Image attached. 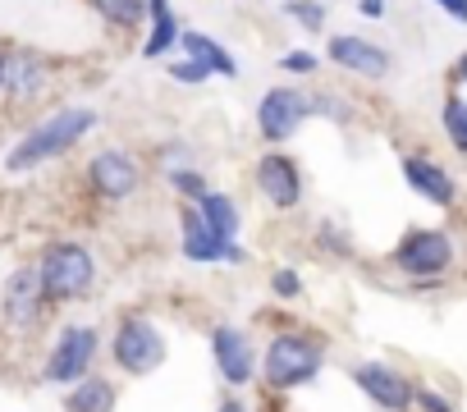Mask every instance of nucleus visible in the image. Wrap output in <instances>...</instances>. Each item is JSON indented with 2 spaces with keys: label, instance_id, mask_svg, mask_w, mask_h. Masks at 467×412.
Masks as SVG:
<instances>
[{
  "label": "nucleus",
  "instance_id": "20e7f679",
  "mask_svg": "<svg viewBox=\"0 0 467 412\" xmlns=\"http://www.w3.org/2000/svg\"><path fill=\"white\" fill-rule=\"evenodd\" d=\"M106 353H110L115 371H124L133 380H147L170 362V335L161 330V321L151 312H124L110 330Z\"/></svg>",
  "mask_w": 467,
  "mask_h": 412
},
{
  "label": "nucleus",
  "instance_id": "2eb2a0df",
  "mask_svg": "<svg viewBox=\"0 0 467 412\" xmlns=\"http://www.w3.org/2000/svg\"><path fill=\"white\" fill-rule=\"evenodd\" d=\"M326 60H330L335 69L353 74V78H367V83H380V78L394 69V56H389L380 42L362 37V33H335V37L326 42Z\"/></svg>",
  "mask_w": 467,
  "mask_h": 412
},
{
  "label": "nucleus",
  "instance_id": "b1692460",
  "mask_svg": "<svg viewBox=\"0 0 467 412\" xmlns=\"http://www.w3.org/2000/svg\"><path fill=\"white\" fill-rule=\"evenodd\" d=\"M285 19H289V24H298L303 33H326L330 10L321 5V0H285Z\"/></svg>",
  "mask_w": 467,
  "mask_h": 412
},
{
  "label": "nucleus",
  "instance_id": "4be33fe9",
  "mask_svg": "<svg viewBox=\"0 0 467 412\" xmlns=\"http://www.w3.org/2000/svg\"><path fill=\"white\" fill-rule=\"evenodd\" d=\"M440 129H444L449 147H453L458 156H467V97H462V92H449V97L440 101Z\"/></svg>",
  "mask_w": 467,
  "mask_h": 412
},
{
  "label": "nucleus",
  "instance_id": "1a4fd4ad",
  "mask_svg": "<svg viewBox=\"0 0 467 412\" xmlns=\"http://www.w3.org/2000/svg\"><path fill=\"white\" fill-rule=\"evenodd\" d=\"M206 348H211L215 376H220L229 389H248L253 380H262V348H257V339H253L244 325H234V321L211 325Z\"/></svg>",
  "mask_w": 467,
  "mask_h": 412
},
{
  "label": "nucleus",
  "instance_id": "a211bd4d",
  "mask_svg": "<svg viewBox=\"0 0 467 412\" xmlns=\"http://www.w3.org/2000/svg\"><path fill=\"white\" fill-rule=\"evenodd\" d=\"M119 407V385L101 371H88L65 389V412H115Z\"/></svg>",
  "mask_w": 467,
  "mask_h": 412
},
{
  "label": "nucleus",
  "instance_id": "412c9836",
  "mask_svg": "<svg viewBox=\"0 0 467 412\" xmlns=\"http://www.w3.org/2000/svg\"><path fill=\"white\" fill-rule=\"evenodd\" d=\"M88 5L115 33H142L147 28V0H88Z\"/></svg>",
  "mask_w": 467,
  "mask_h": 412
},
{
  "label": "nucleus",
  "instance_id": "5701e85b",
  "mask_svg": "<svg viewBox=\"0 0 467 412\" xmlns=\"http://www.w3.org/2000/svg\"><path fill=\"white\" fill-rule=\"evenodd\" d=\"M161 179H165V188H170L179 201H197V197H206V192H211V179H206L197 165H174V170H161Z\"/></svg>",
  "mask_w": 467,
  "mask_h": 412
},
{
  "label": "nucleus",
  "instance_id": "c756f323",
  "mask_svg": "<svg viewBox=\"0 0 467 412\" xmlns=\"http://www.w3.org/2000/svg\"><path fill=\"white\" fill-rule=\"evenodd\" d=\"M192 156H197V151H192L188 142H179V138H170V142H161V147H156V165H161V170H174V165H197Z\"/></svg>",
  "mask_w": 467,
  "mask_h": 412
},
{
  "label": "nucleus",
  "instance_id": "72a5a7b5",
  "mask_svg": "<svg viewBox=\"0 0 467 412\" xmlns=\"http://www.w3.org/2000/svg\"><path fill=\"white\" fill-rule=\"evenodd\" d=\"M453 83H458V88H467V51L453 60Z\"/></svg>",
  "mask_w": 467,
  "mask_h": 412
},
{
  "label": "nucleus",
  "instance_id": "4468645a",
  "mask_svg": "<svg viewBox=\"0 0 467 412\" xmlns=\"http://www.w3.org/2000/svg\"><path fill=\"white\" fill-rule=\"evenodd\" d=\"M348 380H353L380 412H412V389H417V380H412L408 371H399L394 362H380V357L353 362V366H348Z\"/></svg>",
  "mask_w": 467,
  "mask_h": 412
},
{
  "label": "nucleus",
  "instance_id": "423d86ee",
  "mask_svg": "<svg viewBox=\"0 0 467 412\" xmlns=\"http://www.w3.org/2000/svg\"><path fill=\"white\" fill-rule=\"evenodd\" d=\"M97 357H101V330L88 321H65L42 353V380L69 389L74 380L97 371Z\"/></svg>",
  "mask_w": 467,
  "mask_h": 412
},
{
  "label": "nucleus",
  "instance_id": "cd10ccee",
  "mask_svg": "<svg viewBox=\"0 0 467 412\" xmlns=\"http://www.w3.org/2000/svg\"><path fill=\"white\" fill-rule=\"evenodd\" d=\"M266 284H271V294L285 298V303H298V298H303V275H298L294 266H275Z\"/></svg>",
  "mask_w": 467,
  "mask_h": 412
},
{
  "label": "nucleus",
  "instance_id": "f257e3e1",
  "mask_svg": "<svg viewBox=\"0 0 467 412\" xmlns=\"http://www.w3.org/2000/svg\"><path fill=\"white\" fill-rule=\"evenodd\" d=\"M97 129H101V115H97L92 106H78V101L56 106V110H47L42 119H33V124L15 138V147L5 151V174H33V170H42V165L69 156V151H74L83 138H92Z\"/></svg>",
  "mask_w": 467,
  "mask_h": 412
},
{
  "label": "nucleus",
  "instance_id": "f3484780",
  "mask_svg": "<svg viewBox=\"0 0 467 412\" xmlns=\"http://www.w3.org/2000/svg\"><path fill=\"white\" fill-rule=\"evenodd\" d=\"M179 33H183V24H179V15L170 10V0H147V37H142V60H165V56H174V46H179Z\"/></svg>",
  "mask_w": 467,
  "mask_h": 412
},
{
  "label": "nucleus",
  "instance_id": "9b49d317",
  "mask_svg": "<svg viewBox=\"0 0 467 412\" xmlns=\"http://www.w3.org/2000/svg\"><path fill=\"white\" fill-rule=\"evenodd\" d=\"M174 211H179V252H183V262H192V266H244L248 262V248L239 239H220L202 221L197 201H179Z\"/></svg>",
  "mask_w": 467,
  "mask_h": 412
},
{
  "label": "nucleus",
  "instance_id": "473e14b6",
  "mask_svg": "<svg viewBox=\"0 0 467 412\" xmlns=\"http://www.w3.org/2000/svg\"><path fill=\"white\" fill-rule=\"evenodd\" d=\"M358 10H362V19H380L385 15V0H358Z\"/></svg>",
  "mask_w": 467,
  "mask_h": 412
},
{
  "label": "nucleus",
  "instance_id": "0eeeda50",
  "mask_svg": "<svg viewBox=\"0 0 467 412\" xmlns=\"http://www.w3.org/2000/svg\"><path fill=\"white\" fill-rule=\"evenodd\" d=\"M47 316H51V298L42 289L37 266L33 262L15 266L5 275V284H0V321H5V330L19 339H33L47 330Z\"/></svg>",
  "mask_w": 467,
  "mask_h": 412
},
{
  "label": "nucleus",
  "instance_id": "7ed1b4c3",
  "mask_svg": "<svg viewBox=\"0 0 467 412\" xmlns=\"http://www.w3.org/2000/svg\"><path fill=\"white\" fill-rule=\"evenodd\" d=\"M37 275H42V289L51 298V307H69V303H83L97 294V252L83 243V239H51L42 243L37 252Z\"/></svg>",
  "mask_w": 467,
  "mask_h": 412
},
{
  "label": "nucleus",
  "instance_id": "bb28decb",
  "mask_svg": "<svg viewBox=\"0 0 467 412\" xmlns=\"http://www.w3.org/2000/svg\"><path fill=\"white\" fill-rule=\"evenodd\" d=\"M280 69H285L289 78H312V74L321 69V56H317V51L294 46V51H285V56H280Z\"/></svg>",
  "mask_w": 467,
  "mask_h": 412
},
{
  "label": "nucleus",
  "instance_id": "7c9ffc66",
  "mask_svg": "<svg viewBox=\"0 0 467 412\" xmlns=\"http://www.w3.org/2000/svg\"><path fill=\"white\" fill-rule=\"evenodd\" d=\"M431 5H440L453 24H467V0H431Z\"/></svg>",
  "mask_w": 467,
  "mask_h": 412
},
{
  "label": "nucleus",
  "instance_id": "f03ea898",
  "mask_svg": "<svg viewBox=\"0 0 467 412\" xmlns=\"http://www.w3.org/2000/svg\"><path fill=\"white\" fill-rule=\"evenodd\" d=\"M326 371V339L307 325H285L262 344V385L271 394L307 389Z\"/></svg>",
  "mask_w": 467,
  "mask_h": 412
},
{
  "label": "nucleus",
  "instance_id": "aec40b11",
  "mask_svg": "<svg viewBox=\"0 0 467 412\" xmlns=\"http://www.w3.org/2000/svg\"><path fill=\"white\" fill-rule=\"evenodd\" d=\"M197 211H202V221H206L220 239H239V230H244V206L234 201L229 192L211 188L206 197H197Z\"/></svg>",
  "mask_w": 467,
  "mask_h": 412
},
{
  "label": "nucleus",
  "instance_id": "9d476101",
  "mask_svg": "<svg viewBox=\"0 0 467 412\" xmlns=\"http://www.w3.org/2000/svg\"><path fill=\"white\" fill-rule=\"evenodd\" d=\"M307 119H312V92H303L294 83L266 88L257 101V138L266 147H289Z\"/></svg>",
  "mask_w": 467,
  "mask_h": 412
},
{
  "label": "nucleus",
  "instance_id": "2f4dec72",
  "mask_svg": "<svg viewBox=\"0 0 467 412\" xmlns=\"http://www.w3.org/2000/svg\"><path fill=\"white\" fill-rule=\"evenodd\" d=\"M215 412H253V403H248V398H239V394H224Z\"/></svg>",
  "mask_w": 467,
  "mask_h": 412
},
{
  "label": "nucleus",
  "instance_id": "39448f33",
  "mask_svg": "<svg viewBox=\"0 0 467 412\" xmlns=\"http://www.w3.org/2000/svg\"><path fill=\"white\" fill-rule=\"evenodd\" d=\"M389 266L403 275V280H417V284H440L453 275L458 266V234L444 230V225H426V230H408L394 252H389Z\"/></svg>",
  "mask_w": 467,
  "mask_h": 412
},
{
  "label": "nucleus",
  "instance_id": "c85d7f7f",
  "mask_svg": "<svg viewBox=\"0 0 467 412\" xmlns=\"http://www.w3.org/2000/svg\"><path fill=\"white\" fill-rule=\"evenodd\" d=\"M165 74H170L174 83H188V88H197V83H206V78H211V69H206L202 60H192V56L170 60V65H165Z\"/></svg>",
  "mask_w": 467,
  "mask_h": 412
},
{
  "label": "nucleus",
  "instance_id": "f8f14e48",
  "mask_svg": "<svg viewBox=\"0 0 467 412\" xmlns=\"http://www.w3.org/2000/svg\"><path fill=\"white\" fill-rule=\"evenodd\" d=\"M253 188H257V197L271 206V211H280V216L298 211L303 197H307L303 165H298L285 147H271V151L257 156V165H253Z\"/></svg>",
  "mask_w": 467,
  "mask_h": 412
},
{
  "label": "nucleus",
  "instance_id": "6ab92c4d",
  "mask_svg": "<svg viewBox=\"0 0 467 412\" xmlns=\"http://www.w3.org/2000/svg\"><path fill=\"white\" fill-rule=\"evenodd\" d=\"M179 51L192 56V60H202V65L211 69V78H239V60H234L215 37H206V33L183 28V33H179Z\"/></svg>",
  "mask_w": 467,
  "mask_h": 412
},
{
  "label": "nucleus",
  "instance_id": "393cba45",
  "mask_svg": "<svg viewBox=\"0 0 467 412\" xmlns=\"http://www.w3.org/2000/svg\"><path fill=\"white\" fill-rule=\"evenodd\" d=\"M330 119V124H353V115H358V106L348 101V97H339V92H312V119Z\"/></svg>",
  "mask_w": 467,
  "mask_h": 412
},
{
  "label": "nucleus",
  "instance_id": "6e6552de",
  "mask_svg": "<svg viewBox=\"0 0 467 412\" xmlns=\"http://www.w3.org/2000/svg\"><path fill=\"white\" fill-rule=\"evenodd\" d=\"M83 183H88V192H92L97 201L119 206V201H129V197L142 192L147 165H142V156H133L129 147H97V151L88 156V165H83Z\"/></svg>",
  "mask_w": 467,
  "mask_h": 412
},
{
  "label": "nucleus",
  "instance_id": "a878e982",
  "mask_svg": "<svg viewBox=\"0 0 467 412\" xmlns=\"http://www.w3.org/2000/svg\"><path fill=\"white\" fill-rule=\"evenodd\" d=\"M412 407H417V412H458L453 398H449L440 385H431V380H417V389H412Z\"/></svg>",
  "mask_w": 467,
  "mask_h": 412
},
{
  "label": "nucleus",
  "instance_id": "dca6fc26",
  "mask_svg": "<svg viewBox=\"0 0 467 412\" xmlns=\"http://www.w3.org/2000/svg\"><path fill=\"white\" fill-rule=\"evenodd\" d=\"M399 170H403V183H408L421 201H431L435 211H453V206H458L462 188H458V174H453L444 160H435V156H403Z\"/></svg>",
  "mask_w": 467,
  "mask_h": 412
},
{
  "label": "nucleus",
  "instance_id": "f704fd0d",
  "mask_svg": "<svg viewBox=\"0 0 467 412\" xmlns=\"http://www.w3.org/2000/svg\"><path fill=\"white\" fill-rule=\"evenodd\" d=\"M0 97H5V46H0Z\"/></svg>",
  "mask_w": 467,
  "mask_h": 412
},
{
  "label": "nucleus",
  "instance_id": "ddd939ff",
  "mask_svg": "<svg viewBox=\"0 0 467 412\" xmlns=\"http://www.w3.org/2000/svg\"><path fill=\"white\" fill-rule=\"evenodd\" d=\"M56 88V65L33 51V46H5V97L15 110H28L37 101H47Z\"/></svg>",
  "mask_w": 467,
  "mask_h": 412
}]
</instances>
